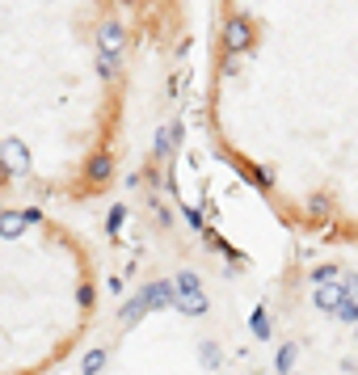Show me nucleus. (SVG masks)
<instances>
[{
  "instance_id": "25",
  "label": "nucleus",
  "mask_w": 358,
  "mask_h": 375,
  "mask_svg": "<svg viewBox=\"0 0 358 375\" xmlns=\"http://www.w3.org/2000/svg\"><path fill=\"white\" fill-rule=\"evenodd\" d=\"M0 216H5V211H0Z\"/></svg>"
},
{
  "instance_id": "13",
  "label": "nucleus",
  "mask_w": 358,
  "mask_h": 375,
  "mask_svg": "<svg viewBox=\"0 0 358 375\" xmlns=\"http://www.w3.org/2000/svg\"><path fill=\"white\" fill-rule=\"evenodd\" d=\"M295 358H299V350H295V342H283V346H278V358H274V371H278V375H291V367H295Z\"/></svg>"
},
{
  "instance_id": "5",
  "label": "nucleus",
  "mask_w": 358,
  "mask_h": 375,
  "mask_svg": "<svg viewBox=\"0 0 358 375\" xmlns=\"http://www.w3.org/2000/svg\"><path fill=\"white\" fill-rule=\"evenodd\" d=\"M97 46H101V55L123 60V51H127V26H123V21H101V30H97Z\"/></svg>"
},
{
  "instance_id": "8",
  "label": "nucleus",
  "mask_w": 358,
  "mask_h": 375,
  "mask_svg": "<svg viewBox=\"0 0 358 375\" xmlns=\"http://www.w3.org/2000/svg\"><path fill=\"white\" fill-rule=\"evenodd\" d=\"M110 173H114V160H110V156H93V160H89V169H84V177H89L93 186H106Z\"/></svg>"
},
{
  "instance_id": "11",
  "label": "nucleus",
  "mask_w": 358,
  "mask_h": 375,
  "mask_svg": "<svg viewBox=\"0 0 358 375\" xmlns=\"http://www.w3.org/2000/svg\"><path fill=\"white\" fill-rule=\"evenodd\" d=\"M303 211H308V220H333V198L329 194H312Z\"/></svg>"
},
{
  "instance_id": "9",
  "label": "nucleus",
  "mask_w": 358,
  "mask_h": 375,
  "mask_svg": "<svg viewBox=\"0 0 358 375\" xmlns=\"http://www.w3.org/2000/svg\"><path fill=\"white\" fill-rule=\"evenodd\" d=\"M249 333L258 338V342H270V338H274V325H270V312H266V308H253V316H249Z\"/></svg>"
},
{
  "instance_id": "20",
  "label": "nucleus",
  "mask_w": 358,
  "mask_h": 375,
  "mask_svg": "<svg viewBox=\"0 0 358 375\" xmlns=\"http://www.w3.org/2000/svg\"><path fill=\"white\" fill-rule=\"evenodd\" d=\"M181 216H186V224H190L194 232H207V224H202V216H198L194 207H181Z\"/></svg>"
},
{
  "instance_id": "22",
  "label": "nucleus",
  "mask_w": 358,
  "mask_h": 375,
  "mask_svg": "<svg viewBox=\"0 0 358 375\" xmlns=\"http://www.w3.org/2000/svg\"><path fill=\"white\" fill-rule=\"evenodd\" d=\"M76 304L89 308V304H93V287H80V291H76Z\"/></svg>"
},
{
  "instance_id": "21",
  "label": "nucleus",
  "mask_w": 358,
  "mask_h": 375,
  "mask_svg": "<svg viewBox=\"0 0 358 375\" xmlns=\"http://www.w3.org/2000/svg\"><path fill=\"white\" fill-rule=\"evenodd\" d=\"M341 291H346L350 299H358V274H354V270H346V274H341Z\"/></svg>"
},
{
  "instance_id": "23",
  "label": "nucleus",
  "mask_w": 358,
  "mask_h": 375,
  "mask_svg": "<svg viewBox=\"0 0 358 375\" xmlns=\"http://www.w3.org/2000/svg\"><path fill=\"white\" fill-rule=\"evenodd\" d=\"M118 5H131V0H118Z\"/></svg>"
},
{
  "instance_id": "10",
  "label": "nucleus",
  "mask_w": 358,
  "mask_h": 375,
  "mask_svg": "<svg viewBox=\"0 0 358 375\" xmlns=\"http://www.w3.org/2000/svg\"><path fill=\"white\" fill-rule=\"evenodd\" d=\"M26 211H5V216H0V236H5V241H13V236H21L26 232Z\"/></svg>"
},
{
  "instance_id": "2",
  "label": "nucleus",
  "mask_w": 358,
  "mask_h": 375,
  "mask_svg": "<svg viewBox=\"0 0 358 375\" xmlns=\"http://www.w3.org/2000/svg\"><path fill=\"white\" fill-rule=\"evenodd\" d=\"M173 287H177V299H173V308H177L181 316H202V312H207V295H202V279H198L194 270H181V274L173 279Z\"/></svg>"
},
{
  "instance_id": "12",
  "label": "nucleus",
  "mask_w": 358,
  "mask_h": 375,
  "mask_svg": "<svg viewBox=\"0 0 358 375\" xmlns=\"http://www.w3.org/2000/svg\"><path fill=\"white\" fill-rule=\"evenodd\" d=\"M341 274H346V270H341V265H333V261H329V265H316V270H312V287H329V283H341Z\"/></svg>"
},
{
  "instance_id": "16",
  "label": "nucleus",
  "mask_w": 358,
  "mask_h": 375,
  "mask_svg": "<svg viewBox=\"0 0 358 375\" xmlns=\"http://www.w3.org/2000/svg\"><path fill=\"white\" fill-rule=\"evenodd\" d=\"M123 220H127V207L114 202V207H110V216H106V228H110V232H123Z\"/></svg>"
},
{
  "instance_id": "18",
  "label": "nucleus",
  "mask_w": 358,
  "mask_h": 375,
  "mask_svg": "<svg viewBox=\"0 0 358 375\" xmlns=\"http://www.w3.org/2000/svg\"><path fill=\"white\" fill-rule=\"evenodd\" d=\"M337 320H346V325H358V299H346L337 308Z\"/></svg>"
},
{
  "instance_id": "15",
  "label": "nucleus",
  "mask_w": 358,
  "mask_h": 375,
  "mask_svg": "<svg viewBox=\"0 0 358 375\" xmlns=\"http://www.w3.org/2000/svg\"><path fill=\"white\" fill-rule=\"evenodd\" d=\"M101 367H106V350H89L80 371H84V375H101Z\"/></svg>"
},
{
  "instance_id": "24",
  "label": "nucleus",
  "mask_w": 358,
  "mask_h": 375,
  "mask_svg": "<svg viewBox=\"0 0 358 375\" xmlns=\"http://www.w3.org/2000/svg\"><path fill=\"white\" fill-rule=\"evenodd\" d=\"M354 342H358V329H354Z\"/></svg>"
},
{
  "instance_id": "1",
  "label": "nucleus",
  "mask_w": 358,
  "mask_h": 375,
  "mask_svg": "<svg viewBox=\"0 0 358 375\" xmlns=\"http://www.w3.org/2000/svg\"><path fill=\"white\" fill-rule=\"evenodd\" d=\"M173 299H177V287H173L169 279H156V283L139 287V291L118 308V320H123V325H139L147 312H156V308H173Z\"/></svg>"
},
{
  "instance_id": "17",
  "label": "nucleus",
  "mask_w": 358,
  "mask_h": 375,
  "mask_svg": "<svg viewBox=\"0 0 358 375\" xmlns=\"http://www.w3.org/2000/svg\"><path fill=\"white\" fill-rule=\"evenodd\" d=\"M97 72L106 76V80H114V76H118V60H114V55H97Z\"/></svg>"
},
{
  "instance_id": "14",
  "label": "nucleus",
  "mask_w": 358,
  "mask_h": 375,
  "mask_svg": "<svg viewBox=\"0 0 358 375\" xmlns=\"http://www.w3.org/2000/svg\"><path fill=\"white\" fill-rule=\"evenodd\" d=\"M249 177H253V186H262V190H270V186H274V169H270V165H253V169H249Z\"/></svg>"
},
{
  "instance_id": "7",
  "label": "nucleus",
  "mask_w": 358,
  "mask_h": 375,
  "mask_svg": "<svg viewBox=\"0 0 358 375\" xmlns=\"http://www.w3.org/2000/svg\"><path fill=\"white\" fill-rule=\"evenodd\" d=\"M181 131H186L181 123H169V127H161V131H156V156H161V160H169V156L177 152V143H181Z\"/></svg>"
},
{
  "instance_id": "19",
  "label": "nucleus",
  "mask_w": 358,
  "mask_h": 375,
  "mask_svg": "<svg viewBox=\"0 0 358 375\" xmlns=\"http://www.w3.org/2000/svg\"><path fill=\"white\" fill-rule=\"evenodd\" d=\"M202 367H211V371L220 367V346L215 342H202Z\"/></svg>"
},
{
  "instance_id": "6",
  "label": "nucleus",
  "mask_w": 358,
  "mask_h": 375,
  "mask_svg": "<svg viewBox=\"0 0 358 375\" xmlns=\"http://www.w3.org/2000/svg\"><path fill=\"white\" fill-rule=\"evenodd\" d=\"M346 299H350V295L341 291V283H329V287H316V291H312V304H316L321 312H329V316H337V308H341Z\"/></svg>"
},
{
  "instance_id": "4",
  "label": "nucleus",
  "mask_w": 358,
  "mask_h": 375,
  "mask_svg": "<svg viewBox=\"0 0 358 375\" xmlns=\"http://www.w3.org/2000/svg\"><path fill=\"white\" fill-rule=\"evenodd\" d=\"M0 165H5V173H13V177H26L30 173V148L21 139H5L0 143Z\"/></svg>"
},
{
  "instance_id": "3",
  "label": "nucleus",
  "mask_w": 358,
  "mask_h": 375,
  "mask_svg": "<svg viewBox=\"0 0 358 375\" xmlns=\"http://www.w3.org/2000/svg\"><path fill=\"white\" fill-rule=\"evenodd\" d=\"M249 46H253V21L244 13L228 17L224 21V55H244Z\"/></svg>"
}]
</instances>
